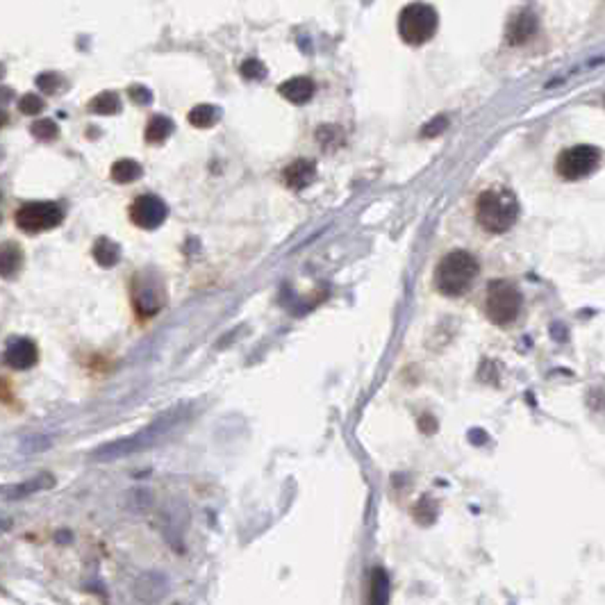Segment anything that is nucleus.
I'll use <instances>...</instances> for the list:
<instances>
[{
    "label": "nucleus",
    "mask_w": 605,
    "mask_h": 605,
    "mask_svg": "<svg viewBox=\"0 0 605 605\" xmlns=\"http://www.w3.org/2000/svg\"><path fill=\"white\" fill-rule=\"evenodd\" d=\"M478 276V259L467 250H451L435 268V287L444 296H462Z\"/></svg>",
    "instance_id": "f257e3e1"
},
{
    "label": "nucleus",
    "mask_w": 605,
    "mask_h": 605,
    "mask_svg": "<svg viewBox=\"0 0 605 605\" xmlns=\"http://www.w3.org/2000/svg\"><path fill=\"white\" fill-rule=\"evenodd\" d=\"M182 412H184V405L175 407V409H169L164 416L155 419V421L148 426L146 430L137 433L132 437H125V440H116L111 444L100 446V449H96L94 453H91V458H94V460H116V458H123V455L148 449V446H153L155 440H160L164 433H169L175 423H180Z\"/></svg>",
    "instance_id": "f03ea898"
},
{
    "label": "nucleus",
    "mask_w": 605,
    "mask_h": 605,
    "mask_svg": "<svg viewBox=\"0 0 605 605\" xmlns=\"http://www.w3.org/2000/svg\"><path fill=\"white\" fill-rule=\"evenodd\" d=\"M517 200L505 189H489L482 191L476 203V217L478 223L491 235L510 230L517 221Z\"/></svg>",
    "instance_id": "7ed1b4c3"
},
{
    "label": "nucleus",
    "mask_w": 605,
    "mask_h": 605,
    "mask_svg": "<svg viewBox=\"0 0 605 605\" xmlns=\"http://www.w3.org/2000/svg\"><path fill=\"white\" fill-rule=\"evenodd\" d=\"M435 30H437V12L430 5L412 3L398 16V34H401L405 43L412 46L426 43L428 39H433Z\"/></svg>",
    "instance_id": "20e7f679"
},
{
    "label": "nucleus",
    "mask_w": 605,
    "mask_h": 605,
    "mask_svg": "<svg viewBox=\"0 0 605 605\" xmlns=\"http://www.w3.org/2000/svg\"><path fill=\"white\" fill-rule=\"evenodd\" d=\"M485 312L491 323L496 325H510L521 312V294L512 283L508 280H494L487 287V299H485Z\"/></svg>",
    "instance_id": "39448f33"
},
{
    "label": "nucleus",
    "mask_w": 605,
    "mask_h": 605,
    "mask_svg": "<svg viewBox=\"0 0 605 605\" xmlns=\"http://www.w3.org/2000/svg\"><path fill=\"white\" fill-rule=\"evenodd\" d=\"M62 219L64 214L55 203H27L14 214L16 226L23 232H30V235L57 228Z\"/></svg>",
    "instance_id": "423d86ee"
},
{
    "label": "nucleus",
    "mask_w": 605,
    "mask_h": 605,
    "mask_svg": "<svg viewBox=\"0 0 605 605\" xmlns=\"http://www.w3.org/2000/svg\"><path fill=\"white\" fill-rule=\"evenodd\" d=\"M601 153L594 146H573L557 157V173L564 180H578L597 169Z\"/></svg>",
    "instance_id": "0eeeda50"
},
{
    "label": "nucleus",
    "mask_w": 605,
    "mask_h": 605,
    "mask_svg": "<svg viewBox=\"0 0 605 605\" xmlns=\"http://www.w3.org/2000/svg\"><path fill=\"white\" fill-rule=\"evenodd\" d=\"M132 303L142 316H153L164 305V287L155 273H137L132 283Z\"/></svg>",
    "instance_id": "6e6552de"
},
{
    "label": "nucleus",
    "mask_w": 605,
    "mask_h": 605,
    "mask_svg": "<svg viewBox=\"0 0 605 605\" xmlns=\"http://www.w3.org/2000/svg\"><path fill=\"white\" fill-rule=\"evenodd\" d=\"M166 214H169V210H166L164 200L157 198V196H151V193H146V196H137L132 208H130V219L135 221V226L144 228V230L160 228L166 219Z\"/></svg>",
    "instance_id": "1a4fd4ad"
},
{
    "label": "nucleus",
    "mask_w": 605,
    "mask_h": 605,
    "mask_svg": "<svg viewBox=\"0 0 605 605\" xmlns=\"http://www.w3.org/2000/svg\"><path fill=\"white\" fill-rule=\"evenodd\" d=\"M36 360H39V351H36V344L32 339L18 337L7 344V348H5L7 367H12L16 371H27L36 365Z\"/></svg>",
    "instance_id": "9d476101"
},
{
    "label": "nucleus",
    "mask_w": 605,
    "mask_h": 605,
    "mask_svg": "<svg viewBox=\"0 0 605 605\" xmlns=\"http://www.w3.org/2000/svg\"><path fill=\"white\" fill-rule=\"evenodd\" d=\"M314 175H316V166L312 160H296L285 169L283 180L290 189L299 191V189H305L307 184L314 180Z\"/></svg>",
    "instance_id": "9b49d317"
},
{
    "label": "nucleus",
    "mask_w": 605,
    "mask_h": 605,
    "mask_svg": "<svg viewBox=\"0 0 605 605\" xmlns=\"http://www.w3.org/2000/svg\"><path fill=\"white\" fill-rule=\"evenodd\" d=\"M535 27H537V21H535V16L530 12H524V14L515 16L510 21V25H508V41L512 46H521V43L528 41L530 36L535 34Z\"/></svg>",
    "instance_id": "f8f14e48"
},
{
    "label": "nucleus",
    "mask_w": 605,
    "mask_h": 605,
    "mask_svg": "<svg viewBox=\"0 0 605 605\" xmlns=\"http://www.w3.org/2000/svg\"><path fill=\"white\" fill-rule=\"evenodd\" d=\"M280 94L294 105H303L314 94V82L310 78H292L280 85Z\"/></svg>",
    "instance_id": "ddd939ff"
},
{
    "label": "nucleus",
    "mask_w": 605,
    "mask_h": 605,
    "mask_svg": "<svg viewBox=\"0 0 605 605\" xmlns=\"http://www.w3.org/2000/svg\"><path fill=\"white\" fill-rule=\"evenodd\" d=\"M23 266V250L12 241L0 244V276L3 278H14Z\"/></svg>",
    "instance_id": "4468645a"
},
{
    "label": "nucleus",
    "mask_w": 605,
    "mask_h": 605,
    "mask_svg": "<svg viewBox=\"0 0 605 605\" xmlns=\"http://www.w3.org/2000/svg\"><path fill=\"white\" fill-rule=\"evenodd\" d=\"M389 601V578L385 569L376 566L369 578V592H367V605H387Z\"/></svg>",
    "instance_id": "2eb2a0df"
},
{
    "label": "nucleus",
    "mask_w": 605,
    "mask_h": 605,
    "mask_svg": "<svg viewBox=\"0 0 605 605\" xmlns=\"http://www.w3.org/2000/svg\"><path fill=\"white\" fill-rule=\"evenodd\" d=\"M142 173H144V169L135 160H118V162H114V166H111V171H109L111 180L118 182V184L135 182V180L142 178Z\"/></svg>",
    "instance_id": "dca6fc26"
},
{
    "label": "nucleus",
    "mask_w": 605,
    "mask_h": 605,
    "mask_svg": "<svg viewBox=\"0 0 605 605\" xmlns=\"http://www.w3.org/2000/svg\"><path fill=\"white\" fill-rule=\"evenodd\" d=\"M91 253H94V259L100 266H114L121 257V248L111 239L100 237L94 244V250H91Z\"/></svg>",
    "instance_id": "f3484780"
},
{
    "label": "nucleus",
    "mask_w": 605,
    "mask_h": 605,
    "mask_svg": "<svg viewBox=\"0 0 605 605\" xmlns=\"http://www.w3.org/2000/svg\"><path fill=\"white\" fill-rule=\"evenodd\" d=\"M171 132H173V121L166 116H153L146 125L148 144H162L171 137Z\"/></svg>",
    "instance_id": "a211bd4d"
},
{
    "label": "nucleus",
    "mask_w": 605,
    "mask_h": 605,
    "mask_svg": "<svg viewBox=\"0 0 605 605\" xmlns=\"http://www.w3.org/2000/svg\"><path fill=\"white\" fill-rule=\"evenodd\" d=\"M89 111H94V114H116V111L121 109V98L114 94V91H102V94H98L96 98L89 100Z\"/></svg>",
    "instance_id": "6ab92c4d"
},
{
    "label": "nucleus",
    "mask_w": 605,
    "mask_h": 605,
    "mask_svg": "<svg viewBox=\"0 0 605 605\" xmlns=\"http://www.w3.org/2000/svg\"><path fill=\"white\" fill-rule=\"evenodd\" d=\"M217 118H219V109L214 105H205V102L189 111V123L196 128H210Z\"/></svg>",
    "instance_id": "aec40b11"
},
{
    "label": "nucleus",
    "mask_w": 605,
    "mask_h": 605,
    "mask_svg": "<svg viewBox=\"0 0 605 605\" xmlns=\"http://www.w3.org/2000/svg\"><path fill=\"white\" fill-rule=\"evenodd\" d=\"M30 132H32L34 139H39V142H53V139H57L60 130H57V125L53 123V121L41 118V121H36V123H32Z\"/></svg>",
    "instance_id": "412c9836"
},
{
    "label": "nucleus",
    "mask_w": 605,
    "mask_h": 605,
    "mask_svg": "<svg viewBox=\"0 0 605 605\" xmlns=\"http://www.w3.org/2000/svg\"><path fill=\"white\" fill-rule=\"evenodd\" d=\"M241 76H244L246 80H262L266 76V69H264L262 62L246 60L244 64H241Z\"/></svg>",
    "instance_id": "4be33fe9"
},
{
    "label": "nucleus",
    "mask_w": 605,
    "mask_h": 605,
    "mask_svg": "<svg viewBox=\"0 0 605 605\" xmlns=\"http://www.w3.org/2000/svg\"><path fill=\"white\" fill-rule=\"evenodd\" d=\"M18 107H21L23 114L32 116V114H39V111L43 109V100L34 94H25V96H21V100H18Z\"/></svg>",
    "instance_id": "5701e85b"
},
{
    "label": "nucleus",
    "mask_w": 605,
    "mask_h": 605,
    "mask_svg": "<svg viewBox=\"0 0 605 605\" xmlns=\"http://www.w3.org/2000/svg\"><path fill=\"white\" fill-rule=\"evenodd\" d=\"M36 87L43 89L46 94H53V91H57V87H60V76H55L53 71L41 73V76L36 78Z\"/></svg>",
    "instance_id": "b1692460"
},
{
    "label": "nucleus",
    "mask_w": 605,
    "mask_h": 605,
    "mask_svg": "<svg viewBox=\"0 0 605 605\" xmlns=\"http://www.w3.org/2000/svg\"><path fill=\"white\" fill-rule=\"evenodd\" d=\"M128 94H130V98H132L135 102H139V105H148V102L153 100L151 91H148L146 87H142V85H132V87L128 89Z\"/></svg>",
    "instance_id": "393cba45"
},
{
    "label": "nucleus",
    "mask_w": 605,
    "mask_h": 605,
    "mask_svg": "<svg viewBox=\"0 0 605 605\" xmlns=\"http://www.w3.org/2000/svg\"><path fill=\"white\" fill-rule=\"evenodd\" d=\"M444 128H446V118H437L430 123V128H423V137H435Z\"/></svg>",
    "instance_id": "a878e982"
},
{
    "label": "nucleus",
    "mask_w": 605,
    "mask_h": 605,
    "mask_svg": "<svg viewBox=\"0 0 605 605\" xmlns=\"http://www.w3.org/2000/svg\"><path fill=\"white\" fill-rule=\"evenodd\" d=\"M9 98H12V91H9V87H0V102L9 100Z\"/></svg>",
    "instance_id": "bb28decb"
},
{
    "label": "nucleus",
    "mask_w": 605,
    "mask_h": 605,
    "mask_svg": "<svg viewBox=\"0 0 605 605\" xmlns=\"http://www.w3.org/2000/svg\"><path fill=\"white\" fill-rule=\"evenodd\" d=\"M5 123H7V111L0 107V128H3Z\"/></svg>",
    "instance_id": "cd10ccee"
}]
</instances>
